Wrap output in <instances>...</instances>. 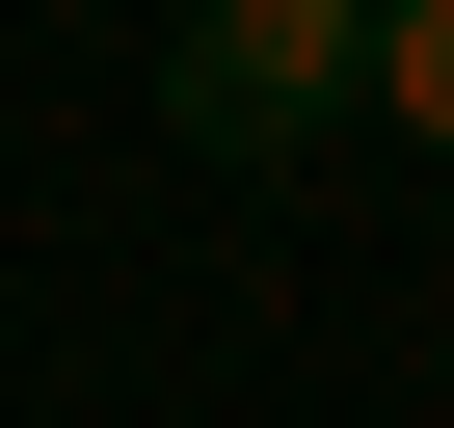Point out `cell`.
Listing matches in <instances>:
<instances>
[{
	"mask_svg": "<svg viewBox=\"0 0 454 428\" xmlns=\"http://www.w3.org/2000/svg\"><path fill=\"white\" fill-rule=\"evenodd\" d=\"M374 28H401V0H214V28H160V107H187L214 161H268V134L374 107Z\"/></svg>",
	"mask_w": 454,
	"mask_h": 428,
	"instance_id": "6da1fadb",
	"label": "cell"
},
{
	"mask_svg": "<svg viewBox=\"0 0 454 428\" xmlns=\"http://www.w3.org/2000/svg\"><path fill=\"white\" fill-rule=\"evenodd\" d=\"M374 107H401V134H454V0H401V28H374Z\"/></svg>",
	"mask_w": 454,
	"mask_h": 428,
	"instance_id": "7a4b0ae2",
	"label": "cell"
}]
</instances>
